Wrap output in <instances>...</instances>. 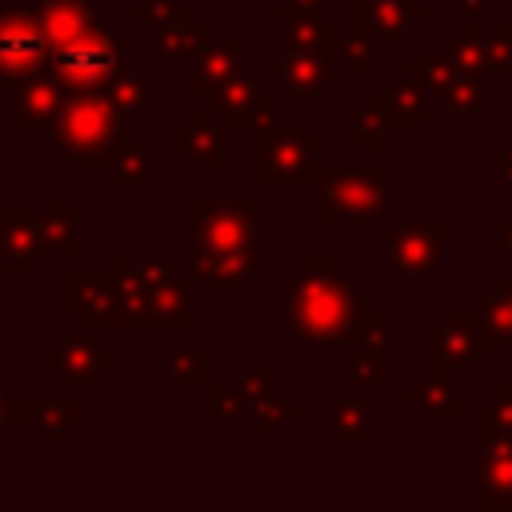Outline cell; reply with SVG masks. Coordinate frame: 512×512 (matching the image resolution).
Returning <instances> with one entry per match:
<instances>
[{
	"label": "cell",
	"mask_w": 512,
	"mask_h": 512,
	"mask_svg": "<svg viewBox=\"0 0 512 512\" xmlns=\"http://www.w3.org/2000/svg\"><path fill=\"white\" fill-rule=\"evenodd\" d=\"M112 60L116 56H112V44L104 36H80V40H72V44H64L56 52V68L72 84H84V88L108 80L112 76Z\"/></svg>",
	"instance_id": "6da1fadb"
},
{
	"label": "cell",
	"mask_w": 512,
	"mask_h": 512,
	"mask_svg": "<svg viewBox=\"0 0 512 512\" xmlns=\"http://www.w3.org/2000/svg\"><path fill=\"white\" fill-rule=\"evenodd\" d=\"M44 60V32L28 20L20 24H0V72L8 76H28Z\"/></svg>",
	"instance_id": "7a4b0ae2"
}]
</instances>
